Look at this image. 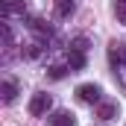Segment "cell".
I'll use <instances>...</instances> for the list:
<instances>
[{"label":"cell","mask_w":126,"mask_h":126,"mask_svg":"<svg viewBox=\"0 0 126 126\" xmlns=\"http://www.w3.org/2000/svg\"><path fill=\"white\" fill-rule=\"evenodd\" d=\"M117 114V103H97V117L100 120H111Z\"/></svg>","instance_id":"4"},{"label":"cell","mask_w":126,"mask_h":126,"mask_svg":"<svg viewBox=\"0 0 126 126\" xmlns=\"http://www.w3.org/2000/svg\"><path fill=\"white\" fill-rule=\"evenodd\" d=\"M18 94V85L12 82V79H3V85H0V97H3V103H12Z\"/></svg>","instance_id":"7"},{"label":"cell","mask_w":126,"mask_h":126,"mask_svg":"<svg viewBox=\"0 0 126 126\" xmlns=\"http://www.w3.org/2000/svg\"><path fill=\"white\" fill-rule=\"evenodd\" d=\"M114 15L126 24V0H114Z\"/></svg>","instance_id":"10"},{"label":"cell","mask_w":126,"mask_h":126,"mask_svg":"<svg viewBox=\"0 0 126 126\" xmlns=\"http://www.w3.org/2000/svg\"><path fill=\"white\" fill-rule=\"evenodd\" d=\"M67 70H70V64H53V67H50V76H53V79H62V76H67ZM70 73H73V70H70Z\"/></svg>","instance_id":"9"},{"label":"cell","mask_w":126,"mask_h":126,"mask_svg":"<svg viewBox=\"0 0 126 126\" xmlns=\"http://www.w3.org/2000/svg\"><path fill=\"white\" fill-rule=\"evenodd\" d=\"M109 59H111V62H117L120 67H126V44H111Z\"/></svg>","instance_id":"6"},{"label":"cell","mask_w":126,"mask_h":126,"mask_svg":"<svg viewBox=\"0 0 126 126\" xmlns=\"http://www.w3.org/2000/svg\"><path fill=\"white\" fill-rule=\"evenodd\" d=\"M56 12H59V18H70L76 12V3L73 0H56Z\"/></svg>","instance_id":"8"},{"label":"cell","mask_w":126,"mask_h":126,"mask_svg":"<svg viewBox=\"0 0 126 126\" xmlns=\"http://www.w3.org/2000/svg\"><path fill=\"white\" fill-rule=\"evenodd\" d=\"M50 106H53V97L47 94V91H35L32 100H30V114L32 117H44L50 111Z\"/></svg>","instance_id":"2"},{"label":"cell","mask_w":126,"mask_h":126,"mask_svg":"<svg viewBox=\"0 0 126 126\" xmlns=\"http://www.w3.org/2000/svg\"><path fill=\"white\" fill-rule=\"evenodd\" d=\"M85 53H88V38L85 35L70 38V44H67V64H70V70H82L85 67Z\"/></svg>","instance_id":"1"},{"label":"cell","mask_w":126,"mask_h":126,"mask_svg":"<svg viewBox=\"0 0 126 126\" xmlns=\"http://www.w3.org/2000/svg\"><path fill=\"white\" fill-rule=\"evenodd\" d=\"M50 126H76V117H73L70 111H56V114L50 117Z\"/></svg>","instance_id":"5"},{"label":"cell","mask_w":126,"mask_h":126,"mask_svg":"<svg viewBox=\"0 0 126 126\" xmlns=\"http://www.w3.org/2000/svg\"><path fill=\"white\" fill-rule=\"evenodd\" d=\"M76 97L82 103H88V106H97V103H103V88L94 85V82H85V85L76 88Z\"/></svg>","instance_id":"3"}]
</instances>
